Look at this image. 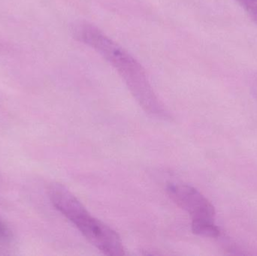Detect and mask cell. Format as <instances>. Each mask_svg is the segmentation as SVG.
<instances>
[{
	"label": "cell",
	"mask_w": 257,
	"mask_h": 256,
	"mask_svg": "<svg viewBox=\"0 0 257 256\" xmlns=\"http://www.w3.org/2000/svg\"><path fill=\"white\" fill-rule=\"evenodd\" d=\"M73 33L79 42L94 50L115 69L145 111L152 115L166 117L143 67L131 54L93 24L79 23Z\"/></svg>",
	"instance_id": "cell-1"
},
{
	"label": "cell",
	"mask_w": 257,
	"mask_h": 256,
	"mask_svg": "<svg viewBox=\"0 0 257 256\" xmlns=\"http://www.w3.org/2000/svg\"><path fill=\"white\" fill-rule=\"evenodd\" d=\"M69 221L92 245L107 255H124V249L117 232L102 221L90 215L85 207L74 215Z\"/></svg>",
	"instance_id": "cell-2"
},
{
	"label": "cell",
	"mask_w": 257,
	"mask_h": 256,
	"mask_svg": "<svg viewBox=\"0 0 257 256\" xmlns=\"http://www.w3.org/2000/svg\"><path fill=\"white\" fill-rule=\"evenodd\" d=\"M166 191L171 199L190 215L192 221H214V206L193 186L171 183Z\"/></svg>",
	"instance_id": "cell-3"
},
{
	"label": "cell",
	"mask_w": 257,
	"mask_h": 256,
	"mask_svg": "<svg viewBox=\"0 0 257 256\" xmlns=\"http://www.w3.org/2000/svg\"><path fill=\"white\" fill-rule=\"evenodd\" d=\"M192 231L194 234L208 238L220 237V231L214 221H192Z\"/></svg>",
	"instance_id": "cell-4"
},
{
	"label": "cell",
	"mask_w": 257,
	"mask_h": 256,
	"mask_svg": "<svg viewBox=\"0 0 257 256\" xmlns=\"http://www.w3.org/2000/svg\"><path fill=\"white\" fill-rule=\"evenodd\" d=\"M257 24V0H235Z\"/></svg>",
	"instance_id": "cell-5"
},
{
	"label": "cell",
	"mask_w": 257,
	"mask_h": 256,
	"mask_svg": "<svg viewBox=\"0 0 257 256\" xmlns=\"http://www.w3.org/2000/svg\"><path fill=\"white\" fill-rule=\"evenodd\" d=\"M11 231L4 223L0 221V240H6L10 238Z\"/></svg>",
	"instance_id": "cell-6"
},
{
	"label": "cell",
	"mask_w": 257,
	"mask_h": 256,
	"mask_svg": "<svg viewBox=\"0 0 257 256\" xmlns=\"http://www.w3.org/2000/svg\"><path fill=\"white\" fill-rule=\"evenodd\" d=\"M253 93H254L255 96H256L257 99V78L255 80L254 83H253Z\"/></svg>",
	"instance_id": "cell-7"
}]
</instances>
